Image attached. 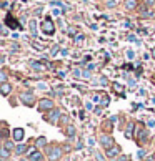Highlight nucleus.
I'll use <instances>...</instances> for the list:
<instances>
[{
    "mask_svg": "<svg viewBox=\"0 0 155 161\" xmlns=\"http://www.w3.org/2000/svg\"><path fill=\"white\" fill-rule=\"evenodd\" d=\"M40 28H42V32L45 35H53V32H55V27H53V22L50 18H45L42 22V25H40Z\"/></svg>",
    "mask_w": 155,
    "mask_h": 161,
    "instance_id": "obj_1",
    "label": "nucleus"
},
{
    "mask_svg": "<svg viewBox=\"0 0 155 161\" xmlns=\"http://www.w3.org/2000/svg\"><path fill=\"white\" fill-rule=\"evenodd\" d=\"M62 156V150L58 146H53V148H48V158L52 161H57Z\"/></svg>",
    "mask_w": 155,
    "mask_h": 161,
    "instance_id": "obj_2",
    "label": "nucleus"
},
{
    "mask_svg": "<svg viewBox=\"0 0 155 161\" xmlns=\"http://www.w3.org/2000/svg\"><path fill=\"white\" fill-rule=\"evenodd\" d=\"M29 158H30L29 161H42L43 156H42L40 151H37L35 148H30V150H29Z\"/></svg>",
    "mask_w": 155,
    "mask_h": 161,
    "instance_id": "obj_3",
    "label": "nucleus"
},
{
    "mask_svg": "<svg viewBox=\"0 0 155 161\" xmlns=\"http://www.w3.org/2000/svg\"><path fill=\"white\" fill-rule=\"evenodd\" d=\"M100 143H102V146H103L105 150L112 148V146H115V145H113V140H112V138H110V136H105V135L100 136Z\"/></svg>",
    "mask_w": 155,
    "mask_h": 161,
    "instance_id": "obj_4",
    "label": "nucleus"
},
{
    "mask_svg": "<svg viewBox=\"0 0 155 161\" xmlns=\"http://www.w3.org/2000/svg\"><path fill=\"white\" fill-rule=\"evenodd\" d=\"M38 108L40 110H50V108H53V101L48 100V98H43V100H40Z\"/></svg>",
    "mask_w": 155,
    "mask_h": 161,
    "instance_id": "obj_5",
    "label": "nucleus"
},
{
    "mask_svg": "<svg viewBox=\"0 0 155 161\" xmlns=\"http://www.w3.org/2000/svg\"><path fill=\"white\" fill-rule=\"evenodd\" d=\"M24 135H25V133H24V129H22V128H15L12 131V136H13V140H15V141H22V140H24Z\"/></svg>",
    "mask_w": 155,
    "mask_h": 161,
    "instance_id": "obj_6",
    "label": "nucleus"
},
{
    "mask_svg": "<svg viewBox=\"0 0 155 161\" xmlns=\"http://www.w3.org/2000/svg\"><path fill=\"white\" fill-rule=\"evenodd\" d=\"M20 100L25 101V103H29V105H32L34 103V95H32V93H24V95H20Z\"/></svg>",
    "mask_w": 155,
    "mask_h": 161,
    "instance_id": "obj_7",
    "label": "nucleus"
},
{
    "mask_svg": "<svg viewBox=\"0 0 155 161\" xmlns=\"http://www.w3.org/2000/svg\"><path fill=\"white\" fill-rule=\"evenodd\" d=\"M118 153H120L118 146H112V148H108V150H107V156H108V158H115Z\"/></svg>",
    "mask_w": 155,
    "mask_h": 161,
    "instance_id": "obj_8",
    "label": "nucleus"
},
{
    "mask_svg": "<svg viewBox=\"0 0 155 161\" xmlns=\"http://www.w3.org/2000/svg\"><path fill=\"white\" fill-rule=\"evenodd\" d=\"M10 90H12V86L8 83H2V86H0V91L3 93V95H8L10 93Z\"/></svg>",
    "mask_w": 155,
    "mask_h": 161,
    "instance_id": "obj_9",
    "label": "nucleus"
},
{
    "mask_svg": "<svg viewBox=\"0 0 155 161\" xmlns=\"http://www.w3.org/2000/svg\"><path fill=\"white\" fill-rule=\"evenodd\" d=\"M5 23H7L8 27H12V28H15V27H19V23H17V20H15V18H13V20H12V17H10V15H8V17H7V20H5Z\"/></svg>",
    "mask_w": 155,
    "mask_h": 161,
    "instance_id": "obj_10",
    "label": "nucleus"
},
{
    "mask_svg": "<svg viewBox=\"0 0 155 161\" xmlns=\"http://www.w3.org/2000/svg\"><path fill=\"white\" fill-rule=\"evenodd\" d=\"M125 7L129 8V10H134L137 7V0H125Z\"/></svg>",
    "mask_w": 155,
    "mask_h": 161,
    "instance_id": "obj_11",
    "label": "nucleus"
},
{
    "mask_svg": "<svg viewBox=\"0 0 155 161\" xmlns=\"http://www.w3.org/2000/svg\"><path fill=\"white\" fill-rule=\"evenodd\" d=\"M0 154H2L3 159H7L8 156H10V150H7V148H3V146H2V148H0Z\"/></svg>",
    "mask_w": 155,
    "mask_h": 161,
    "instance_id": "obj_12",
    "label": "nucleus"
},
{
    "mask_svg": "<svg viewBox=\"0 0 155 161\" xmlns=\"http://www.w3.org/2000/svg\"><path fill=\"white\" fill-rule=\"evenodd\" d=\"M29 25H30V32H32V35H37V22L32 20Z\"/></svg>",
    "mask_w": 155,
    "mask_h": 161,
    "instance_id": "obj_13",
    "label": "nucleus"
},
{
    "mask_svg": "<svg viewBox=\"0 0 155 161\" xmlns=\"http://www.w3.org/2000/svg\"><path fill=\"white\" fill-rule=\"evenodd\" d=\"M58 116H60V113H58V111L55 110V111H52V113H50L48 120H50V121H57V118H58Z\"/></svg>",
    "mask_w": 155,
    "mask_h": 161,
    "instance_id": "obj_14",
    "label": "nucleus"
},
{
    "mask_svg": "<svg viewBox=\"0 0 155 161\" xmlns=\"http://www.w3.org/2000/svg\"><path fill=\"white\" fill-rule=\"evenodd\" d=\"M17 153H19V154H22V153H25V151H27V146L25 145H19V146H17Z\"/></svg>",
    "mask_w": 155,
    "mask_h": 161,
    "instance_id": "obj_15",
    "label": "nucleus"
},
{
    "mask_svg": "<svg viewBox=\"0 0 155 161\" xmlns=\"http://www.w3.org/2000/svg\"><path fill=\"white\" fill-rule=\"evenodd\" d=\"M67 131H68V136H70V138H74V136H75V128H74V126H68Z\"/></svg>",
    "mask_w": 155,
    "mask_h": 161,
    "instance_id": "obj_16",
    "label": "nucleus"
},
{
    "mask_svg": "<svg viewBox=\"0 0 155 161\" xmlns=\"http://www.w3.org/2000/svg\"><path fill=\"white\" fill-rule=\"evenodd\" d=\"M45 143H47V140L42 136V138H38V140H37V146H45Z\"/></svg>",
    "mask_w": 155,
    "mask_h": 161,
    "instance_id": "obj_17",
    "label": "nucleus"
},
{
    "mask_svg": "<svg viewBox=\"0 0 155 161\" xmlns=\"http://www.w3.org/2000/svg\"><path fill=\"white\" fill-rule=\"evenodd\" d=\"M3 148L12 150V148H13V143H12V141H5V143H3Z\"/></svg>",
    "mask_w": 155,
    "mask_h": 161,
    "instance_id": "obj_18",
    "label": "nucleus"
},
{
    "mask_svg": "<svg viewBox=\"0 0 155 161\" xmlns=\"http://www.w3.org/2000/svg\"><path fill=\"white\" fill-rule=\"evenodd\" d=\"M82 40H84V35H77V37H75V42L77 43H80Z\"/></svg>",
    "mask_w": 155,
    "mask_h": 161,
    "instance_id": "obj_19",
    "label": "nucleus"
},
{
    "mask_svg": "<svg viewBox=\"0 0 155 161\" xmlns=\"http://www.w3.org/2000/svg\"><path fill=\"white\" fill-rule=\"evenodd\" d=\"M113 88H115V90H117L118 93H120V91H122V86H118V83H115V85H113Z\"/></svg>",
    "mask_w": 155,
    "mask_h": 161,
    "instance_id": "obj_20",
    "label": "nucleus"
},
{
    "mask_svg": "<svg viewBox=\"0 0 155 161\" xmlns=\"http://www.w3.org/2000/svg\"><path fill=\"white\" fill-rule=\"evenodd\" d=\"M0 80L5 83V71H2V73H0Z\"/></svg>",
    "mask_w": 155,
    "mask_h": 161,
    "instance_id": "obj_21",
    "label": "nucleus"
},
{
    "mask_svg": "<svg viewBox=\"0 0 155 161\" xmlns=\"http://www.w3.org/2000/svg\"><path fill=\"white\" fill-rule=\"evenodd\" d=\"M57 52H58V47L55 45V47H53V48H52V55H57Z\"/></svg>",
    "mask_w": 155,
    "mask_h": 161,
    "instance_id": "obj_22",
    "label": "nucleus"
},
{
    "mask_svg": "<svg viewBox=\"0 0 155 161\" xmlns=\"http://www.w3.org/2000/svg\"><path fill=\"white\" fill-rule=\"evenodd\" d=\"M127 57H129V58H134V52L129 50V52H127Z\"/></svg>",
    "mask_w": 155,
    "mask_h": 161,
    "instance_id": "obj_23",
    "label": "nucleus"
},
{
    "mask_svg": "<svg viewBox=\"0 0 155 161\" xmlns=\"http://www.w3.org/2000/svg\"><path fill=\"white\" fill-rule=\"evenodd\" d=\"M108 7H115V2H113V0H108Z\"/></svg>",
    "mask_w": 155,
    "mask_h": 161,
    "instance_id": "obj_24",
    "label": "nucleus"
},
{
    "mask_svg": "<svg viewBox=\"0 0 155 161\" xmlns=\"http://www.w3.org/2000/svg\"><path fill=\"white\" fill-rule=\"evenodd\" d=\"M153 2H155V0H145V3H147V5H152Z\"/></svg>",
    "mask_w": 155,
    "mask_h": 161,
    "instance_id": "obj_25",
    "label": "nucleus"
},
{
    "mask_svg": "<svg viewBox=\"0 0 155 161\" xmlns=\"http://www.w3.org/2000/svg\"><path fill=\"white\" fill-rule=\"evenodd\" d=\"M117 161H127V159H125V156H120V158H118Z\"/></svg>",
    "mask_w": 155,
    "mask_h": 161,
    "instance_id": "obj_26",
    "label": "nucleus"
}]
</instances>
